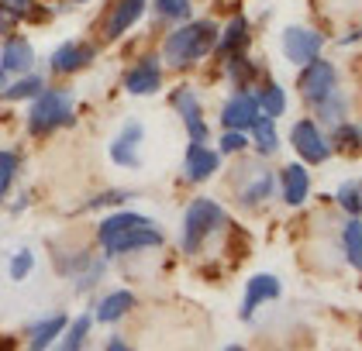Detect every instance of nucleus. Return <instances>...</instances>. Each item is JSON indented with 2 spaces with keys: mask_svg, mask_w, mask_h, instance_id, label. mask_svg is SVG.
Segmentation results:
<instances>
[{
  "mask_svg": "<svg viewBox=\"0 0 362 351\" xmlns=\"http://www.w3.org/2000/svg\"><path fill=\"white\" fill-rule=\"evenodd\" d=\"M214 38H218L214 21H194V25L176 28L166 38V49H163L166 62L173 69H187V66H194L197 59H204L214 49Z\"/></svg>",
  "mask_w": 362,
  "mask_h": 351,
  "instance_id": "f257e3e1",
  "label": "nucleus"
},
{
  "mask_svg": "<svg viewBox=\"0 0 362 351\" xmlns=\"http://www.w3.org/2000/svg\"><path fill=\"white\" fill-rule=\"evenodd\" d=\"M224 224H228V214H224L221 203H214L207 196H197L183 214V251L197 255L204 248V242L211 234H218Z\"/></svg>",
  "mask_w": 362,
  "mask_h": 351,
  "instance_id": "f03ea898",
  "label": "nucleus"
},
{
  "mask_svg": "<svg viewBox=\"0 0 362 351\" xmlns=\"http://www.w3.org/2000/svg\"><path fill=\"white\" fill-rule=\"evenodd\" d=\"M66 124H73V97L66 90H42L28 110V131L31 135H49V131L66 128Z\"/></svg>",
  "mask_w": 362,
  "mask_h": 351,
  "instance_id": "7ed1b4c3",
  "label": "nucleus"
},
{
  "mask_svg": "<svg viewBox=\"0 0 362 351\" xmlns=\"http://www.w3.org/2000/svg\"><path fill=\"white\" fill-rule=\"evenodd\" d=\"M163 242H166V234L159 231L156 220H148V224H135V227H128V231H121V234L107 238V242H104V251L114 258V255H132V251L159 248Z\"/></svg>",
  "mask_w": 362,
  "mask_h": 351,
  "instance_id": "20e7f679",
  "label": "nucleus"
},
{
  "mask_svg": "<svg viewBox=\"0 0 362 351\" xmlns=\"http://www.w3.org/2000/svg\"><path fill=\"white\" fill-rule=\"evenodd\" d=\"M300 93L307 97V104H317V100H325L328 93L338 90V69H334L332 62H325V59H310L304 66V73H300Z\"/></svg>",
  "mask_w": 362,
  "mask_h": 351,
  "instance_id": "39448f33",
  "label": "nucleus"
},
{
  "mask_svg": "<svg viewBox=\"0 0 362 351\" xmlns=\"http://www.w3.org/2000/svg\"><path fill=\"white\" fill-rule=\"evenodd\" d=\"M290 141H293L297 155L307 165H321V162H328V155H332V141L317 131L314 121H297L293 131H290Z\"/></svg>",
  "mask_w": 362,
  "mask_h": 351,
  "instance_id": "423d86ee",
  "label": "nucleus"
},
{
  "mask_svg": "<svg viewBox=\"0 0 362 351\" xmlns=\"http://www.w3.org/2000/svg\"><path fill=\"white\" fill-rule=\"evenodd\" d=\"M321 45H325V38L317 31H310V28H286L283 31V52L297 66H307L310 59H317Z\"/></svg>",
  "mask_w": 362,
  "mask_h": 351,
  "instance_id": "0eeeda50",
  "label": "nucleus"
},
{
  "mask_svg": "<svg viewBox=\"0 0 362 351\" xmlns=\"http://www.w3.org/2000/svg\"><path fill=\"white\" fill-rule=\"evenodd\" d=\"M173 107L180 110L183 128H187L190 141L207 145V124H204V114H200V100H197V93L190 90V86H180V90L173 93Z\"/></svg>",
  "mask_w": 362,
  "mask_h": 351,
  "instance_id": "6e6552de",
  "label": "nucleus"
},
{
  "mask_svg": "<svg viewBox=\"0 0 362 351\" xmlns=\"http://www.w3.org/2000/svg\"><path fill=\"white\" fill-rule=\"evenodd\" d=\"M283 293V286H279L276 275H269V272H255L249 279V286H245V299H242V321H252V314L262 307V303H269V299H279Z\"/></svg>",
  "mask_w": 362,
  "mask_h": 351,
  "instance_id": "1a4fd4ad",
  "label": "nucleus"
},
{
  "mask_svg": "<svg viewBox=\"0 0 362 351\" xmlns=\"http://www.w3.org/2000/svg\"><path fill=\"white\" fill-rule=\"evenodd\" d=\"M262 110H259V100H255V93H235L228 104L221 107V124L224 128H231V131H249V124L259 117Z\"/></svg>",
  "mask_w": 362,
  "mask_h": 351,
  "instance_id": "9d476101",
  "label": "nucleus"
},
{
  "mask_svg": "<svg viewBox=\"0 0 362 351\" xmlns=\"http://www.w3.org/2000/svg\"><path fill=\"white\" fill-rule=\"evenodd\" d=\"M124 86H128V93H135V97L156 93V90L163 86V66H159V59H156V55H145L139 66H132L128 76H124Z\"/></svg>",
  "mask_w": 362,
  "mask_h": 351,
  "instance_id": "9b49d317",
  "label": "nucleus"
},
{
  "mask_svg": "<svg viewBox=\"0 0 362 351\" xmlns=\"http://www.w3.org/2000/svg\"><path fill=\"white\" fill-rule=\"evenodd\" d=\"M183 169H187V179H190V183H207V179L221 169V155H218L214 148L200 145V141H190Z\"/></svg>",
  "mask_w": 362,
  "mask_h": 351,
  "instance_id": "f8f14e48",
  "label": "nucleus"
},
{
  "mask_svg": "<svg viewBox=\"0 0 362 351\" xmlns=\"http://www.w3.org/2000/svg\"><path fill=\"white\" fill-rule=\"evenodd\" d=\"M141 138H145V128H141L139 121H128L124 128H121V135L114 138L111 145V159L117 165H124V169H139V145Z\"/></svg>",
  "mask_w": 362,
  "mask_h": 351,
  "instance_id": "ddd939ff",
  "label": "nucleus"
},
{
  "mask_svg": "<svg viewBox=\"0 0 362 351\" xmlns=\"http://www.w3.org/2000/svg\"><path fill=\"white\" fill-rule=\"evenodd\" d=\"M279 186H283V200H286L290 207H300L307 200V193H310V172H307L300 162L286 165V169L279 172Z\"/></svg>",
  "mask_w": 362,
  "mask_h": 351,
  "instance_id": "4468645a",
  "label": "nucleus"
},
{
  "mask_svg": "<svg viewBox=\"0 0 362 351\" xmlns=\"http://www.w3.org/2000/svg\"><path fill=\"white\" fill-rule=\"evenodd\" d=\"M90 62H93V49L83 45V42H66V45H59L52 52V69L56 73H76V69H83Z\"/></svg>",
  "mask_w": 362,
  "mask_h": 351,
  "instance_id": "2eb2a0df",
  "label": "nucleus"
},
{
  "mask_svg": "<svg viewBox=\"0 0 362 351\" xmlns=\"http://www.w3.org/2000/svg\"><path fill=\"white\" fill-rule=\"evenodd\" d=\"M139 299L135 293H128V290H114L107 297L97 303V310H93V321H100V324H114V321H121L124 314H132V307H135Z\"/></svg>",
  "mask_w": 362,
  "mask_h": 351,
  "instance_id": "dca6fc26",
  "label": "nucleus"
},
{
  "mask_svg": "<svg viewBox=\"0 0 362 351\" xmlns=\"http://www.w3.org/2000/svg\"><path fill=\"white\" fill-rule=\"evenodd\" d=\"M145 4H148V0H117V4H114V11H111V18H107V31H104V35H107V38L124 35V31L141 18Z\"/></svg>",
  "mask_w": 362,
  "mask_h": 351,
  "instance_id": "f3484780",
  "label": "nucleus"
},
{
  "mask_svg": "<svg viewBox=\"0 0 362 351\" xmlns=\"http://www.w3.org/2000/svg\"><path fill=\"white\" fill-rule=\"evenodd\" d=\"M273 189H276V176H273L269 169H259V165H255L249 186L238 189V200H242V207H259L266 196H273Z\"/></svg>",
  "mask_w": 362,
  "mask_h": 351,
  "instance_id": "a211bd4d",
  "label": "nucleus"
},
{
  "mask_svg": "<svg viewBox=\"0 0 362 351\" xmlns=\"http://www.w3.org/2000/svg\"><path fill=\"white\" fill-rule=\"evenodd\" d=\"M31 62H35V52L25 38H11L0 52V69L4 73H28Z\"/></svg>",
  "mask_w": 362,
  "mask_h": 351,
  "instance_id": "6ab92c4d",
  "label": "nucleus"
},
{
  "mask_svg": "<svg viewBox=\"0 0 362 351\" xmlns=\"http://www.w3.org/2000/svg\"><path fill=\"white\" fill-rule=\"evenodd\" d=\"M66 317L62 314H56V317H45V321H38V324H31V351H45L49 345H56L59 334L66 331Z\"/></svg>",
  "mask_w": 362,
  "mask_h": 351,
  "instance_id": "aec40b11",
  "label": "nucleus"
},
{
  "mask_svg": "<svg viewBox=\"0 0 362 351\" xmlns=\"http://www.w3.org/2000/svg\"><path fill=\"white\" fill-rule=\"evenodd\" d=\"M148 220H152V217L132 214V210H117V214L100 220V227H97V242L104 244L107 238H114V234H121V231H128V227H135V224H148Z\"/></svg>",
  "mask_w": 362,
  "mask_h": 351,
  "instance_id": "412c9836",
  "label": "nucleus"
},
{
  "mask_svg": "<svg viewBox=\"0 0 362 351\" xmlns=\"http://www.w3.org/2000/svg\"><path fill=\"white\" fill-rule=\"evenodd\" d=\"M252 131V141H255V148L262 152V155H273L279 148V138H276V128H273V117H266V114H259L255 121L249 124Z\"/></svg>",
  "mask_w": 362,
  "mask_h": 351,
  "instance_id": "4be33fe9",
  "label": "nucleus"
},
{
  "mask_svg": "<svg viewBox=\"0 0 362 351\" xmlns=\"http://www.w3.org/2000/svg\"><path fill=\"white\" fill-rule=\"evenodd\" d=\"M90 327H93V317L83 314V317H76L73 324H66V331L59 334L62 341H59V351H83L86 338H90Z\"/></svg>",
  "mask_w": 362,
  "mask_h": 351,
  "instance_id": "5701e85b",
  "label": "nucleus"
},
{
  "mask_svg": "<svg viewBox=\"0 0 362 351\" xmlns=\"http://www.w3.org/2000/svg\"><path fill=\"white\" fill-rule=\"evenodd\" d=\"M249 42V21L245 18H235L231 25L224 28V35H221V45H218V52L224 55H235V52H242V45Z\"/></svg>",
  "mask_w": 362,
  "mask_h": 351,
  "instance_id": "b1692460",
  "label": "nucleus"
},
{
  "mask_svg": "<svg viewBox=\"0 0 362 351\" xmlns=\"http://www.w3.org/2000/svg\"><path fill=\"white\" fill-rule=\"evenodd\" d=\"M341 238H345V255H349V266H352V269H359V266H362V224H359V217H349V220H345Z\"/></svg>",
  "mask_w": 362,
  "mask_h": 351,
  "instance_id": "393cba45",
  "label": "nucleus"
},
{
  "mask_svg": "<svg viewBox=\"0 0 362 351\" xmlns=\"http://www.w3.org/2000/svg\"><path fill=\"white\" fill-rule=\"evenodd\" d=\"M255 100H259V110H262L266 117H273V121L286 110V93H283L279 86H266L262 93H255Z\"/></svg>",
  "mask_w": 362,
  "mask_h": 351,
  "instance_id": "a878e982",
  "label": "nucleus"
},
{
  "mask_svg": "<svg viewBox=\"0 0 362 351\" xmlns=\"http://www.w3.org/2000/svg\"><path fill=\"white\" fill-rule=\"evenodd\" d=\"M334 203L345 210L349 217H359L362 210V200H359V183L356 179H349V183H341V189L334 193Z\"/></svg>",
  "mask_w": 362,
  "mask_h": 351,
  "instance_id": "bb28decb",
  "label": "nucleus"
},
{
  "mask_svg": "<svg viewBox=\"0 0 362 351\" xmlns=\"http://www.w3.org/2000/svg\"><path fill=\"white\" fill-rule=\"evenodd\" d=\"M314 107H317V117H321V121H328V124H341V121H345V100L338 97V90L328 93L325 100H317Z\"/></svg>",
  "mask_w": 362,
  "mask_h": 351,
  "instance_id": "cd10ccee",
  "label": "nucleus"
},
{
  "mask_svg": "<svg viewBox=\"0 0 362 351\" xmlns=\"http://www.w3.org/2000/svg\"><path fill=\"white\" fill-rule=\"evenodd\" d=\"M42 86H45V83H42V76H35V73H31V76H21V80L14 83V86H4V97H7V100L38 97V93H42Z\"/></svg>",
  "mask_w": 362,
  "mask_h": 351,
  "instance_id": "c85d7f7f",
  "label": "nucleus"
},
{
  "mask_svg": "<svg viewBox=\"0 0 362 351\" xmlns=\"http://www.w3.org/2000/svg\"><path fill=\"white\" fill-rule=\"evenodd\" d=\"M18 165H21L18 152H0V200L7 196V189H11V183H14Z\"/></svg>",
  "mask_w": 362,
  "mask_h": 351,
  "instance_id": "c756f323",
  "label": "nucleus"
},
{
  "mask_svg": "<svg viewBox=\"0 0 362 351\" xmlns=\"http://www.w3.org/2000/svg\"><path fill=\"white\" fill-rule=\"evenodd\" d=\"M359 128L356 124H334V135H332V141H334V148H345V152H356L359 148Z\"/></svg>",
  "mask_w": 362,
  "mask_h": 351,
  "instance_id": "7c9ffc66",
  "label": "nucleus"
},
{
  "mask_svg": "<svg viewBox=\"0 0 362 351\" xmlns=\"http://www.w3.org/2000/svg\"><path fill=\"white\" fill-rule=\"evenodd\" d=\"M128 200H132L128 189H107V193L86 200V210H97V207H121V203H128Z\"/></svg>",
  "mask_w": 362,
  "mask_h": 351,
  "instance_id": "2f4dec72",
  "label": "nucleus"
},
{
  "mask_svg": "<svg viewBox=\"0 0 362 351\" xmlns=\"http://www.w3.org/2000/svg\"><path fill=\"white\" fill-rule=\"evenodd\" d=\"M31 269H35V255H31L28 248H21V251L11 258V279H14V282H21V279H28Z\"/></svg>",
  "mask_w": 362,
  "mask_h": 351,
  "instance_id": "473e14b6",
  "label": "nucleus"
},
{
  "mask_svg": "<svg viewBox=\"0 0 362 351\" xmlns=\"http://www.w3.org/2000/svg\"><path fill=\"white\" fill-rule=\"evenodd\" d=\"M156 11L163 18H173V21H183L190 14V0H156Z\"/></svg>",
  "mask_w": 362,
  "mask_h": 351,
  "instance_id": "72a5a7b5",
  "label": "nucleus"
},
{
  "mask_svg": "<svg viewBox=\"0 0 362 351\" xmlns=\"http://www.w3.org/2000/svg\"><path fill=\"white\" fill-rule=\"evenodd\" d=\"M228 73H231L235 86H245V80H252V76H255L252 62H245L242 55H231V59H228Z\"/></svg>",
  "mask_w": 362,
  "mask_h": 351,
  "instance_id": "f704fd0d",
  "label": "nucleus"
},
{
  "mask_svg": "<svg viewBox=\"0 0 362 351\" xmlns=\"http://www.w3.org/2000/svg\"><path fill=\"white\" fill-rule=\"evenodd\" d=\"M245 145H249V138L242 135V131H231V128H228V131L221 135V152H224V155H231V152H242Z\"/></svg>",
  "mask_w": 362,
  "mask_h": 351,
  "instance_id": "c9c22d12",
  "label": "nucleus"
},
{
  "mask_svg": "<svg viewBox=\"0 0 362 351\" xmlns=\"http://www.w3.org/2000/svg\"><path fill=\"white\" fill-rule=\"evenodd\" d=\"M104 351H132V348H128V345H124V341H121V338L114 334L111 341H107V348H104Z\"/></svg>",
  "mask_w": 362,
  "mask_h": 351,
  "instance_id": "e433bc0d",
  "label": "nucleus"
},
{
  "mask_svg": "<svg viewBox=\"0 0 362 351\" xmlns=\"http://www.w3.org/2000/svg\"><path fill=\"white\" fill-rule=\"evenodd\" d=\"M4 4H7V7H11V11H21V7H25V4H28V0H4Z\"/></svg>",
  "mask_w": 362,
  "mask_h": 351,
  "instance_id": "4c0bfd02",
  "label": "nucleus"
},
{
  "mask_svg": "<svg viewBox=\"0 0 362 351\" xmlns=\"http://www.w3.org/2000/svg\"><path fill=\"white\" fill-rule=\"evenodd\" d=\"M14 348V338H0V351H11Z\"/></svg>",
  "mask_w": 362,
  "mask_h": 351,
  "instance_id": "58836bf2",
  "label": "nucleus"
},
{
  "mask_svg": "<svg viewBox=\"0 0 362 351\" xmlns=\"http://www.w3.org/2000/svg\"><path fill=\"white\" fill-rule=\"evenodd\" d=\"M4 86H7V73L0 69V90H4Z\"/></svg>",
  "mask_w": 362,
  "mask_h": 351,
  "instance_id": "ea45409f",
  "label": "nucleus"
},
{
  "mask_svg": "<svg viewBox=\"0 0 362 351\" xmlns=\"http://www.w3.org/2000/svg\"><path fill=\"white\" fill-rule=\"evenodd\" d=\"M224 351H245V348H238V345H231V348H224Z\"/></svg>",
  "mask_w": 362,
  "mask_h": 351,
  "instance_id": "a19ab883",
  "label": "nucleus"
},
{
  "mask_svg": "<svg viewBox=\"0 0 362 351\" xmlns=\"http://www.w3.org/2000/svg\"><path fill=\"white\" fill-rule=\"evenodd\" d=\"M80 4H86V0H80Z\"/></svg>",
  "mask_w": 362,
  "mask_h": 351,
  "instance_id": "79ce46f5",
  "label": "nucleus"
}]
</instances>
